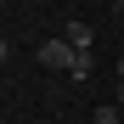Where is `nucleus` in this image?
Here are the masks:
<instances>
[{"instance_id": "nucleus-1", "label": "nucleus", "mask_w": 124, "mask_h": 124, "mask_svg": "<svg viewBox=\"0 0 124 124\" xmlns=\"http://www.w3.org/2000/svg\"><path fill=\"white\" fill-rule=\"evenodd\" d=\"M39 62H45V68H56V73H68V79H90V51H73L62 34L39 45Z\"/></svg>"}, {"instance_id": "nucleus-2", "label": "nucleus", "mask_w": 124, "mask_h": 124, "mask_svg": "<svg viewBox=\"0 0 124 124\" xmlns=\"http://www.w3.org/2000/svg\"><path fill=\"white\" fill-rule=\"evenodd\" d=\"M62 39H68L73 51H90V39H96V34H90L85 23H68V28H62Z\"/></svg>"}, {"instance_id": "nucleus-3", "label": "nucleus", "mask_w": 124, "mask_h": 124, "mask_svg": "<svg viewBox=\"0 0 124 124\" xmlns=\"http://www.w3.org/2000/svg\"><path fill=\"white\" fill-rule=\"evenodd\" d=\"M96 124H124V113L118 107H96Z\"/></svg>"}, {"instance_id": "nucleus-4", "label": "nucleus", "mask_w": 124, "mask_h": 124, "mask_svg": "<svg viewBox=\"0 0 124 124\" xmlns=\"http://www.w3.org/2000/svg\"><path fill=\"white\" fill-rule=\"evenodd\" d=\"M118 107H124V79H118Z\"/></svg>"}, {"instance_id": "nucleus-5", "label": "nucleus", "mask_w": 124, "mask_h": 124, "mask_svg": "<svg viewBox=\"0 0 124 124\" xmlns=\"http://www.w3.org/2000/svg\"><path fill=\"white\" fill-rule=\"evenodd\" d=\"M118 79H124V56H118Z\"/></svg>"}, {"instance_id": "nucleus-6", "label": "nucleus", "mask_w": 124, "mask_h": 124, "mask_svg": "<svg viewBox=\"0 0 124 124\" xmlns=\"http://www.w3.org/2000/svg\"><path fill=\"white\" fill-rule=\"evenodd\" d=\"M113 6H118V11H124V0H113Z\"/></svg>"}]
</instances>
